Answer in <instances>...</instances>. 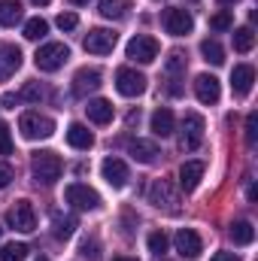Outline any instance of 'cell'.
I'll return each instance as SVG.
<instances>
[{
  "label": "cell",
  "mask_w": 258,
  "mask_h": 261,
  "mask_svg": "<svg viewBox=\"0 0 258 261\" xmlns=\"http://www.w3.org/2000/svg\"><path fill=\"white\" fill-rule=\"evenodd\" d=\"M31 170H34V179H37V182H43V186H52V182H58V179H61L64 161H61L55 152H40V155H34V164H31Z\"/></svg>",
  "instance_id": "1"
},
{
  "label": "cell",
  "mask_w": 258,
  "mask_h": 261,
  "mask_svg": "<svg viewBox=\"0 0 258 261\" xmlns=\"http://www.w3.org/2000/svg\"><path fill=\"white\" fill-rule=\"evenodd\" d=\"M67 58H70V49H67L64 43H46V46L37 49L34 64L43 73H55V70H61L67 64Z\"/></svg>",
  "instance_id": "2"
},
{
  "label": "cell",
  "mask_w": 258,
  "mask_h": 261,
  "mask_svg": "<svg viewBox=\"0 0 258 261\" xmlns=\"http://www.w3.org/2000/svg\"><path fill=\"white\" fill-rule=\"evenodd\" d=\"M18 130L24 140H49L55 134V122L43 113H24L18 119Z\"/></svg>",
  "instance_id": "3"
},
{
  "label": "cell",
  "mask_w": 258,
  "mask_h": 261,
  "mask_svg": "<svg viewBox=\"0 0 258 261\" xmlns=\"http://www.w3.org/2000/svg\"><path fill=\"white\" fill-rule=\"evenodd\" d=\"M149 203H152L155 210L170 213V216L179 213V195H176V189H173L167 179H155V182H152V189H149Z\"/></svg>",
  "instance_id": "4"
},
{
  "label": "cell",
  "mask_w": 258,
  "mask_h": 261,
  "mask_svg": "<svg viewBox=\"0 0 258 261\" xmlns=\"http://www.w3.org/2000/svg\"><path fill=\"white\" fill-rule=\"evenodd\" d=\"M203 130H207V122L200 113H186L183 116V137H179V146L186 152H194L200 143H203Z\"/></svg>",
  "instance_id": "5"
},
{
  "label": "cell",
  "mask_w": 258,
  "mask_h": 261,
  "mask_svg": "<svg viewBox=\"0 0 258 261\" xmlns=\"http://www.w3.org/2000/svg\"><path fill=\"white\" fill-rule=\"evenodd\" d=\"M64 200L70 203V206H76V210H85V213H91V210L100 206V195H97L91 186H85V182H73V186H67Z\"/></svg>",
  "instance_id": "6"
},
{
  "label": "cell",
  "mask_w": 258,
  "mask_h": 261,
  "mask_svg": "<svg viewBox=\"0 0 258 261\" xmlns=\"http://www.w3.org/2000/svg\"><path fill=\"white\" fill-rule=\"evenodd\" d=\"M116 91L122 97H140L146 91V76L137 73L134 67H119L116 70Z\"/></svg>",
  "instance_id": "7"
},
{
  "label": "cell",
  "mask_w": 258,
  "mask_h": 261,
  "mask_svg": "<svg viewBox=\"0 0 258 261\" xmlns=\"http://www.w3.org/2000/svg\"><path fill=\"white\" fill-rule=\"evenodd\" d=\"M116 40H119V34H116V31L91 28V31L85 34L82 46H85V52H91V55H110V52L116 49Z\"/></svg>",
  "instance_id": "8"
},
{
  "label": "cell",
  "mask_w": 258,
  "mask_h": 261,
  "mask_svg": "<svg viewBox=\"0 0 258 261\" xmlns=\"http://www.w3.org/2000/svg\"><path fill=\"white\" fill-rule=\"evenodd\" d=\"M125 52H128L131 61H137V64H152L158 58V40L155 37H146V34H137L128 43Z\"/></svg>",
  "instance_id": "9"
},
{
  "label": "cell",
  "mask_w": 258,
  "mask_h": 261,
  "mask_svg": "<svg viewBox=\"0 0 258 261\" xmlns=\"http://www.w3.org/2000/svg\"><path fill=\"white\" fill-rule=\"evenodd\" d=\"M6 222L15 228V231H24V234H31L34 228H37V216H34V206H31V200H15V206L6 213Z\"/></svg>",
  "instance_id": "10"
},
{
  "label": "cell",
  "mask_w": 258,
  "mask_h": 261,
  "mask_svg": "<svg viewBox=\"0 0 258 261\" xmlns=\"http://www.w3.org/2000/svg\"><path fill=\"white\" fill-rule=\"evenodd\" d=\"M194 28V18L189 9H164V31L173 34V37H189Z\"/></svg>",
  "instance_id": "11"
},
{
  "label": "cell",
  "mask_w": 258,
  "mask_h": 261,
  "mask_svg": "<svg viewBox=\"0 0 258 261\" xmlns=\"http://www.w3.org/2000/svg\"><path fill=\"white\" fill-rule=\"evenodd\" d=\"M104 76H100V70L97 67H82V70H76V76H73V94L76 97H88L91 91H97L104 82H100Z\"/></svg>",
  "instance_id": "12"
},
{
  "label": "cell",
  "mask_w": 258,
  "mask_h": 261,
  "mask_svg": "<svg viewBox=\"0 0 258 261\" xmlns=\"http://www.w3.org/2000/svg\"><path fill=\"white\" fill-rule=\"evenodd\" d=\"M194 97H197L200 103H207V107L219 103V97H222V85H219V79H216L213 73H200V76L194 79Z\"/></svg>",
  "instance_id": "13"
},
{
  "label": "cell",
  "mask_w": 258,
  "mask_h": 261,
  "mask_svg": "<svg viewBox=\"0 0 258 261\" xmlns=\"http://www.w3.org/2000/svg\"><path fill=\"white\" fill-rule=\"evenodd\" d=\"M100 173H104V179H107V186H113V189H125L131 179L128 173V164L122 161V158H104V164H100Z\"/></svg>",
  "instance_id": "14"
},
{
  "label": "cell",
  "mask_w": 258,
  "mask_h": 261,
  "mask_svg": "<svg viewBox=\"0 0 258 261\" xmlns=\"http://www.w3.org/2000/svg\"><path fill=\"white\" fill-rule=\"evenodd\" d=\"M128 152H131V158H134V161H140V164H155V161H158V155H161L158 143H155V140H143V137L131 140Z\"/></svg>",
  "instance_id": "15"
},
{
  "label": "cell",
  "mask_w": 258,
  "mask_h": 261,
  "mask_svg": "<svg viewBox=\"0 0 258 261\" xmlns=\"http://www.w3.org/2000/svg\"><path fill=\"white\" fill-rule=\"evenodd\" d=\"M173 243H176V252H179L183 258H197V255L203 252V243H200L197 231H192V228H183V231H176Z\"/></svg>",
  "instance_id": "16"
},
{
  "label": "cell",
  "mask_w": 258,
  "mask_h": 261,
  "mask_svg": "<svg viewBox=\"0 0 258 261\" xmlns=\"http://www.w3.org/2000/svg\"><path fill=\"white\" fill-rule=\"evenodd\" d=\"M252 82H255V67L252 64H237L231 70V91L237 97H246L252 91Z\"/></svg>",
  "instance_id": "17"
},
{
  "label": "cell",
  "mask_w": 258,
  "mask_h": 261,
  "mask_svg": "<svg viewBox=\"0 0 258 261\" xmlns=\"http://www.w3.org/2000/svg\"><path fill=\"white\" fill-rule=\"evenodd\" d=\"M21 67V49L12 43H0V82H6Z\"/></svg>",
  "instance_id": "18"
},
{
  "label": "cell",
  "mask_w": 258,
  "mask_h": 261,
  "mask_svg": "<svg viewBox=\"0 0 258 261\" xmlns=\"http://www.w3.org/2000/svg\"><path fill=\"white\" fill-rule=\"evenodd\" d=\"M149 128L155 137H170L173 128H176V119H173V113L167 110V107H158L155 113H152V119H149Z\"/></svg>",
  "instance_id": "19"
},
{
  "label": "cell",
  "mask_w": 258,
  "mask_h": 261,
  "mask_svg": "<svg viewBox=\"0 0 258 261\" xmlns=\"http://www.w3.org/2000/svg\"><path fill=\"white\" fill-rule=\"evenodd\" d=\"M85 113H88V119H91L94 125H110V122H113V116H116L113 103H110V100H104V97H94V100H88Z\"/></svg>",
  "instance_id": "20"
},
{
  "label": "cell",
  "mask_w": 258,
  "mask_h": 261,
  "mask_svg": "<svg viewBox=\"0 0 258 261\" xmlns=\"http://www.w3.org/2000/svg\"><path fill=\"white\" fill-rule=\"evenodd\" d=\"M67 143H70L73 149H79V152H88V149L94 146V134L85 128L82 122H73V125L67 128Z\"/></svg>",
  "instance_id": "21"
},
{
  "label": "cell",
  "mask_w": 258,
  "mask_h": 261,
  "mask_svg": "<svg viewBox=\"0 0 258 261\" xmlns=\"http://www.w3.org/2000/svg\"><path fill=\"white\" fill-rule=\"evenodd\" d=\"M200 179H203V161H186L179 167V186L186 192H194L200 186Z\"/></svg>",
  "instance_id": "22"
},
{
  "label": "cell",
  "mask_w": 258,
  "mask_h": 261,
  "mask_svg": "<svg viewBox=\"0 0 258 261\" xmlns=\"http://www.w3.org/2000/svg\"><path fill=\"white\" fill-rule=\"evenodd\" d=\"M131 9V0H100V15L104 18H113V21H119V18H125Z\"/></svg>",
  "instance_id": "23"
},
{
  "label": "cell",
  "mask_w": 258,
  "mask_h": 261,
  "mask_svg": "<svg viewBox=\"0 0 258 261\" xmlns=\"http://www.w3.org/2000/svg\"><path fill=\"white\" fill-rule=\"evenodd\" d=\"M228 234H231V240H234L237 246H249V243L255 240V228H252V222H234Z\"/></svg>",
  "instance_id": "24"
},
{
  "label": "cell",
  "mask_w": 258,
  "mask_h": 261,
  "mask_svg": "<svg viewBox=\"0 0 258 261\" xmlns=\"http://www.w3.org/2000/svg\"><path fill=\"white\" fill-rule=\"evenodd\" d=\"M15 21H21V3L18 0H0V24L12 28Z\"/></svg>",
  "instance_id": "25"
},
{
  "label": "cell",
  "mask_w": 258,
  "mask_h": 261,
  "mask_svg": "<svg viewBox=\"0 0 258 261\" xmlns=\"http://www.w3.org/2000/svg\"><path fill=\"white\" fill-rule=\"evenodd\" d=\"M252 46H255V31L249 24L246 28H237L234 31V52L246 55V52H252Z\"/></svg>",
  "instance_id": "26"
},
{
  "label": "cell",
  "mask_w": 258,
  "mask_h": 261,
  "mask_svg": "<svg viewBox=\"0 0 258 261\" xmlns=\"http://www.w3.org/2000/svg\"><path fill=\"white\" fill-rule=\"evenodd\" d=\"M200 55H203V61L207 64H225V49L219 46V40H203L200 43Z\"/></svg>",
  "instance_id": "27"
},
{
  "label": "cell",
  "mask_w": 258,
  "mask_h": 261,
  "mask_svg": "<svg viewBox=\"0 0 258 261\" xmlns=\"http://www.w3.org/2000/svg\"><path fill=\"white\" fill-rule=\"evenodd\" d=\"M46 34H49V21L46 18L37 15V18H28L24 21V40H43Z\"/></svg>",
  "instance_id": "28"
},
{
  "label": "cell",
  "mask_w": 258,
  "mask_h": 261,
  "mask_svg": "<svg viewBox=\"0 0 258 261\" xmlns=\"http://www.w3.org/2000/svg\"><path fill=\"white\" fill-rule=\"evenodd\" d=\"M52 225H55V237H58V240H67V237L76 231V219H73V216H61V213L52 216Z\"/></svg>",
  "instance_id": "29"
},
{
  "label": "cell",
  "mask_w": 258,
  "mask_h": 261,
  "mask_svg": "<svg viewBox=\"0 0 258 261\" xmlns=\"http://www.w3.org/2000/svg\"><path fill=\"white\" fill-rule=\"evenodd\" d=\"M28 243H6L3 249H0V261H24L28 258Z\"/></svg>",
  "instance_id": "30"
},
{
  "label": "cell",
  "mask_w": 258,
  "mask_h": 261,
  "mask_svg": "<svg viewBox=\"0 0 258 261\" xmlns=\"http://www.w3.org/2000/svg\"><path fill=\"white\" fill-rule=\"evenodd\" d=\"M146 243H149V252H152V255H158V258H161V255L167 252V246H170V240H167V234H164V231H152Z\"/></svg>",
  "instance_id": "31"
},
{
  "label": "cell",
  "mask_w": 258,
  "mask_h": 261,
  "mask_svg": "<svg viewBox=\"0 0 258 261\" xmlns=\"http://www.w3.org/2000/svg\"><path fill=\"white\" fill-rule=\"evenodd\" d=\"M18 100H31V103H37V100H43V85H40V82H28V85L21 88V94H18Z\"/></svg>",
  "instance_id": "32"
},
{
  "label": "cell",
  "mask_w": 258,
  "mask_h": 261,
  "mask_svg": "<svg viewBox=\"0 0 258 261\" xmlns=\"http://www.w3.org/2000/svg\"><path fill=\"white\" fill-rule=\"evenodd\" d=\"M210 28H213V31H231V28H234V18H231L228 12H219V15L210 18Z\"/></svg>",
  "instance_id": "33"
},
{
  "label": "cell",
  "mask_w": 258,
  "mask_h": 261,
  "mask_svg": "<svg viewBox=\"0 0 258 261\" xmlns=\"http://www.w3.org/2000/svg\"><path fill=\"white\" fill-rule=\"evenodd\" d=\"M255 140H258V116L249 113L246 116V146H255Z\"/></svg>",
  "instance_id": "34"
},
{
  "label": "cell",
  "mask_w": 258,
  "mask_h": 261,
  "mask_svg": "<svg viewBox=\"0 0 258 261\" xmlns=\"http://www.w3.org/2000/svg\"><path fill=\"white\" fill-rule=\"evenodd\" d=\"M179 70H186V55H183V52H170V58H167V73L176 76Z\"/></svg>",
  "instance_id": "35"
},
{
  "label": "cell",
  "mask_w": 258,
  "mask_h": 261,
  "mask_svg": "<svg viewBox=\"0 0 258 261\" xmlns=\"http://www.w3.org/2000/svg\"><path fill=\"white\" fill-rule=\"evenodd\" d=\"M0 155H12V134H9V125L0 122Z\"/></svg>",
  "instance_id": "36"
},
{
  "label": "cell",
  "mask_w": 258,
  "mask_h": 261,
  "mask_svg": "<svg viewBox=\"0 0 258 261\" xmlns=\"http://www.w3.org/2000/svg\"><path fill=\"white\" fill-rule=\"evenodd\" d=\"M55 24H58L61 31H73V28L79 24V18H76V12H61V15L55 18Z\"/></svg>",
  "instance_id": "37"
},
{
  "label": "cell",
  "mask_w": 258,
  "mask_h": 261,
  "mask_svg": "<svg viewBox=\"0 0 258 261\" xmlns=\"http://www.w3.org/2000/svg\"><path fill=\"white\" fill-rule=\"evenodd\" d=\"M79 252H82L85 258L97 261V240H82V246H79Z\"/></svg>",
  "instance_id": "38"
},
{
  "label": "cell",
  "mask_w": 258,
  "mask_h": 261,
  "mask_svg": "<svg viewBox=\"0 0 258 261\" xmlns=\"http://www.w3.org/2000/svg\"><path fill=\"white\" fill-rule=\"evenodd\" d=\"M12 176H15L12 167H9V164H0V189H6V186L12 182Z\"/></svg>",
  "instance_id": "39"
},
{
  "label": "cell",
  "mask_w": 258,
  "mask_h": 261,
  "mask_svg": "<svg viewBox=\"0 0 258 261\" xmlns=\"http://www.w3.org/2000/svg\"><path fill=\"white\" fill-rule=\"evenodd\" d=\"M210 261H240V258H237L234 252H216V255H213Z\"/></svg>",
  "instance_id": "40"
},
{
  "label": "cell",
  "mask_w": 258,
  "mask_h": 261,
  "mask_svg": "<svg viewBox=\"0 0 258 261\" xmlns=\"http://www.w3.org/2000/svg\"><path fill=\"white\" fill-rule=\"evenodd\" d=\"M15 103H18V94H3V107L15 110Z\"/></svg>",
  "instance_id": "41"
},
{
  "label": "cell",
  "mask_w": 258,
  "mask_h": 261,
  "mask_svg": "<svg viewBox=\"0 0 258 261\" xmlns=\"http://www.w3.org/2000/svg\"><path fill=\"white\" fill-rule=\"evenodd\" d=\"M137 122H140V110L137 113H128V125H137Z\"/></svg>",
  "instance_id": "42"
},
{
  "label": "cell",
  "mask_w": 258,
  "mask_h": 261,
  "mask_svg": "<svg viewBox=\"0 0 258 261\" xmlns=\"http://www.w3.org/2000/svg\"><path fill=\"white\" fill-rule=\"evenodd\" d=\"M73 6H88V0H70Z\"/></svg>",
  "instance_id": "43"
},
{
  "label": "cell",
  "mask_w": 258,
  "mask_h": 261,
  "mask_svg": "<svg viewBox=\"0 0 258 261\" xmlns=\"http://www.w3.org/2000/svg\"><path fill=\"white\" fill-rule=\"evenodd\" d=\"M34 3H37V6H49L52 0H34Z\"/></svg>",
  "instance_id": "44"
},
{
  "label": "cell",
  "mask_w": 258,
  "mask_h": 261,
  "mask_svg": "<svg viewBox=\"0 0 258 261\" xmlns=\"http://www.w3.org/2000/svg\"><path fill=\"white\" fill-rule=\"evenodd\" d=\"M113 261H137V258H128V255H119V258H113Z\"/></svg>",
  "instance_id": "45"
},
{
  "label": "cell",
  "mask_w": 258,
  "mask_h": 261,
  "mask_svg": "<svg viewBox=\"0 0 258 261\" xmlns=\"http://www.w3.org/2000/svg\"><path fill=\"white\" fill-rule=\"evenodd\" d=\"M219 3H222V6H228V3H234V0H219Z\"/></svg>",
  "instance_id": "46"
},
{
  "label": "cell",
  "mask_w": 258,
  "mask_h": 261,
  "mask_svg": "<svg viewBox=\"0 0 258 261\" xmlns=\"http://www.w3.org/2000/svg\"><path fill=\"white\" fill-rule=\"evenodd\" d=\"M37 261H49V258H46V255H40V258H37Z\"/></svg>",
  "instance_id": "47"
},
{
  "label": "cell",
  "mask_w": 258,
  "mask_h": 261,
  "mask_svg": "<svg viewBox=\"0 0 258 261\" xmlns=\"http://www.w3.org/2000/svg\"><path fill=\"white\" fill-rule=\"evenodd\" d=\"M0 234H3V228H0Z\"/></svg>",
  "instance_id": "48"
}]
</instances>
